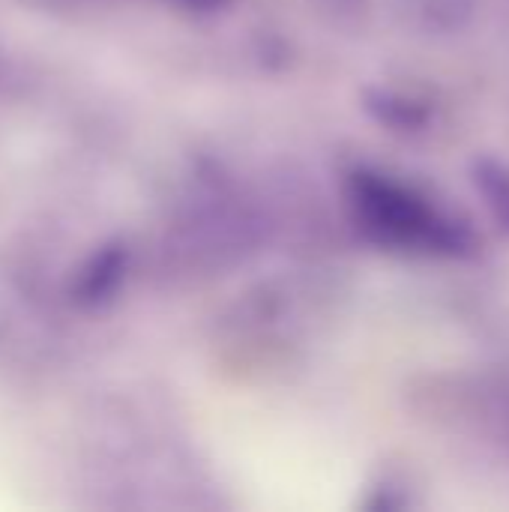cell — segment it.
Returning a JSON list of instances; mask_svg holds the SVG:
<instances>
[{"instance_id":"obj_5","label":"cell","mask_w":509,"mask_h":512,"mask_svg":"<svg viewBox=\"0 0 509 512\" xmlns=\"http://www.w3.org/2000/svg\"><path fill=\"white\" fill-rule=\"evenodd\" d=\"M408 3L420 12L423 21L441 30L462 27L474 12V0H408Z\"/></svg>"},{"instance_id":"obj_2","label":"cell","mask_w":509,"mask_h":512,"mask_svg":"<svg viewBox=\"0 0 509 512\" xmlns=\"http://www.w3.org/2000/svg\"><path fill=\"white\" fill-rule=\"evenodd\" d=\"M129 270V249L120 240L102 243L93 255L84 258V264L75 270L69 282V297L81 309H99L111 303L126 279Z\"/></svg>"},{"instance_id":"obj_3","label":"cell","mask_w":509,"mask_h":512,"mask_svg":"<svg viewBox=\"0 0 509 512\" xmlns=\"http://www.w3.org/2000/svg\"><path fill=\"white\" fill-rule=\"evenodd\" d=\"M363 108L375 123L402 135H417L429 129L435 120V105L426 96L384 87V84H372L363 90Z\"/></svg>"},{"instance_id":"obj_4","label":"cell","mask_w":509,"mask_h":512,"mask_svg":"<svg viewBox=\"0 0 509 512\" xmlns=\"http://www.w3.org/2000/svg\"><path fill=\"white\" fill-rule=\"evenodd\" d=\"M471 180L495 222L509 231V162L498 156H480L471 165Z\"/></svg>"},{"instance_id":"obj_6","label":"cell","mask_w":509,"mask_h":512,"mask_svg":"<svg viewBox=\"0 0 509 512\" xmlns=\"http://www.w3.org/2000/svg\"><path fill=\"white\" fill-rule=\"evenodd\" d=\"M180 3H186L192 9H222L228 0H180Z\"/></svg>"},{"instance_id":"obj_1","label":"cell","mask_w":509,"mask_h":512,"mask_svg":"<svg viewBox=\"0 0 509 512\" xmlns=\"http://www.w3.org/2000/svg\"><path fill=\"white\" fill-rule=\"evenodd\" d=\"M345 201L357 231L375 246L438 258H471L480 249L477 231L462 216L378 168H354Z\"/></svg>"}]
</instances>
